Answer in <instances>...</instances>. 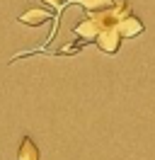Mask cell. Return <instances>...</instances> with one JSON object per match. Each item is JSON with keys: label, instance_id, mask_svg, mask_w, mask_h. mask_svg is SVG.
Wrapping results in <instances>:
<instances>
[{"label": "cell", "instance_id": "cell-1", "mask_svg": "<svg viewBox=\"0 0 155 160\" xmlns=\"http://www.w3.org/2000/svg\"><path fill=\"white\" fill-rule=\"evenodd\" d=\"M97 46L104 51V53H116L119 46H121V34L116 27H104V29L97 34Z\"/></svg>", "mask_w": 155, "mask_h": 160}, {"label": "cell", "instance_id": "cell-2", "mask_svg": "<svg viewBox=\"0 0 155 160\" xmlns=\"http://www.w3.org/2000/svg\"><path fill=\"white\" fill-rule=\"evenodd\" d=\"M51 17H53V12L46 10V8H29L27 12L19 15V22H22V24H29V27H39V24H44V22H51Z\"/></svg>", "mask_w": 155, "mask_h": 160}, {"label": "cell", "instance_id": "cell-3", "mask_svg": "<svg viewBox=\"0 0 155 160\" xmlns=\"http://www.w3.org/2000/svg\"><path fill=\"white\" fill-rule=\"evenodd\" d=\"M116 29H119V34H121V39H128V37H136V34L143 32V22L138 20L136 15H126L124 20L116 24Z\"/></svg>", "mask_w": 155, "mask_h": 160}, {"label": "cell", "instance_id": "cell-4", "mask_svg": "<svg viewBox=\"0 0 155 160\" xmlns=\"http://www.w3.org/2000/svg\"><path fill=\"white\" fill-rule=\"evenodd\" d=\"M73 32H75V34L80 37V39L92 41V39H97V34L102 32V27H99V24H97V22L92 20L90 15H87V17H85L82 22H78V24H75V29H73Z\"/></svg>", "mask_w": 155, "mask_h": 160}, {"label": "cell", "instance_id": "cell-5", "mask_svg": "<svg viewBox=\"0 0 155 160\" xmlns=\"http://www.w3.org/2000/svg\"><path fill=\"white\" fill-rule=\"evenodd\" d=\"M17 158H19V160H39V148H37V143L29 138V136H24V138H22L19 150H17Z\"/></svg>", "mask_w": 155, "mask_h": 160}, {"label": "cell", "instance_id": "cell-6", "mask_svg": "<svg viewBox=\"0 0 155 160\" xmlns=\"http://www.w3.org/2000/svg\"><path fill=\"white\" fill-rule=\"evenodd\" d=\"M73 2H78L80 8H85L87 12H95V10H102L107 5H112V0H73Z\"/></svg>", "mask_w": 155, "mask_h": 160}, {"label": "cell", "instance_id": "cell-7", "mask_svg": "<svg viewBox=\"0 0 155 160\" xmlns=\"http://www.w3.org/2000/svg\"><path fill=\"white\" fill-rule=\"evenodd\" d=\"M82 44H85V41H82ZM82 44H73V46H63V49H61V53H75V51L80 49Z\"/></svg>", "mask_w": 155, "mask_h": 160}, {"label": "cell", "instance_id": "cell-8", "mask_svg": "<svg viewBox=\"0 0 155 160\" xmlns=\"http://www.w3.org/2000/svg\"><path fill=\"white\" fill-rule=\"evenodd\" d=\"M41 2H46L48 8H56V10H61V8H63V0H41Z\"/></svg>", "mask_w": 155, "mask_h": 160}]
</instances>
